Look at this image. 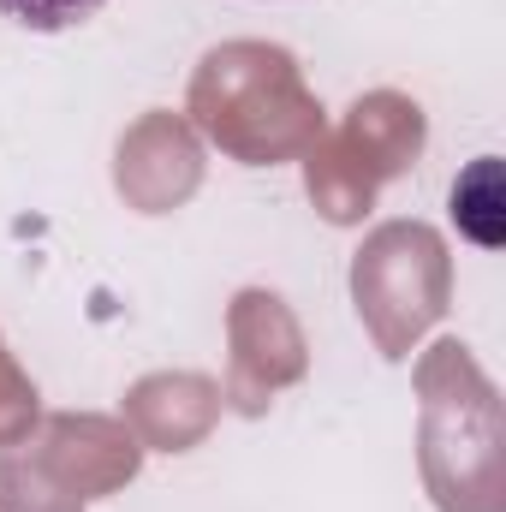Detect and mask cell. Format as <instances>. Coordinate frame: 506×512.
Listing matches in <instances>:
<instances>
[{"label": "cell", "mask_w": 506, "mask_h": 512, "mask_svg": "<svg viewBox=\"0 0 506 512\" xmlns=\"http://www.w3.org/2000/svg\"><path fill=\"white\" fill-rule=\"evenodd\" d=\"M108 0H0V18L24 24V30H72L84 18H96Z\"/></svg>", "instance_id": "6da1fadb"}]
</instances>
